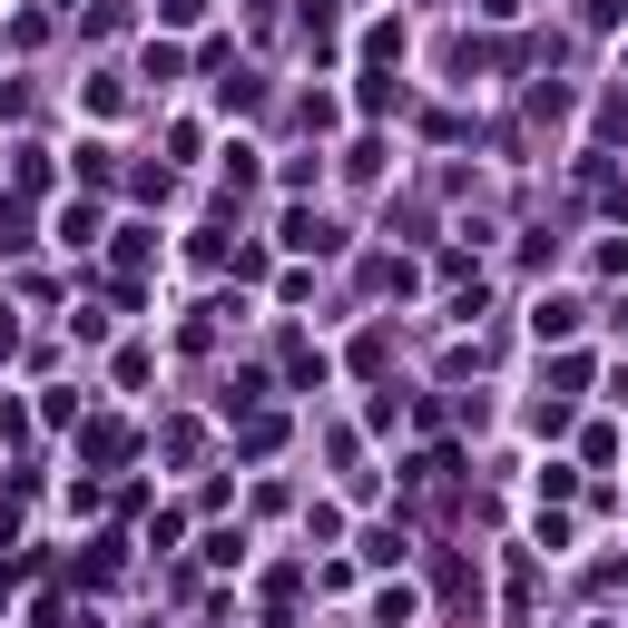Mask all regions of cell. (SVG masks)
<instances>
[{
    "label": "cell",
    "instance_id": "1",
    "mask_svg": "<svg viewBox=\"0 0 628 628\" xmlns=\"http://www.w3.org/2000/svg\"><path fill=\"white\" fill-rule=\"evenodd\" d=\"M197 10H207V0H167V20H197Z\"/></svg>",
    "mask_w": 628,
    "mask_h": 628
},
{
    "label": "cell",
    "instance_id": "2",
    "mask_svg": "<svg viewBox=\"0 0 628 628\" xmlns=\"http://www.w3.org/2000/svg\"><path fill=\"white\" fill-rule=\"evenodd\" d=\"M0 353H10V315H0Z\"/></svg>",
    "mask_w": 628,
    "mask_h": 628
}]
</instances>
